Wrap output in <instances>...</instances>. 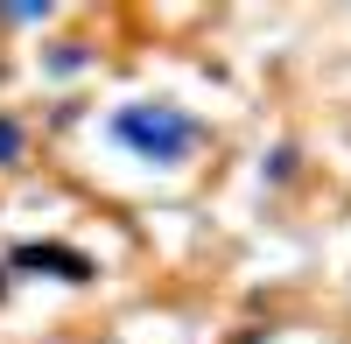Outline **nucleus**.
I'll return each mask as SVG.
<instances>
[{
  "label": "nucleus",
  "mask_w": 351,
  "mask_h": 344,
  "mask_svg": "<svg viewBox=\"0 0 351 344\" xmlns=\"http://www.w3.org/2000/svg\"><path fill=\"white\" fill-rule=\"evenodd\" d=\"M112 134H120L127 148L155 155V162H176V155L197 148V127L183 120V112H169V106H127L120 120H112Z\"/></svg>",
  "instance_id": "obj_1"
},
{
  "label": "nucleus",
  "mask_w": 351,
  "mask_h": 344,
  "mask_svg": "<svg viewBox=\"0 0 351 344\" xmlns=\"http://www.w3.org/2000/svg\"><path fill=\"white\" fill-rule=\"evenodd\" d=\"M14 148H21V134H14V127H8V120H0V162H8V155H14Z\"/></svg>",
  "instance_id": "obj_2"
}]
</instances>
